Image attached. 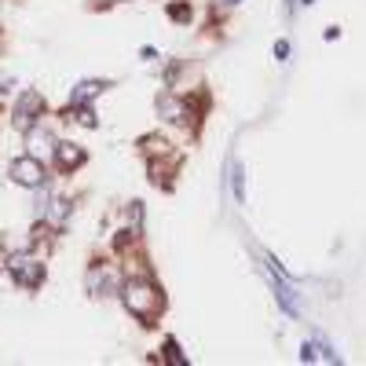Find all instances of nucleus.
Masks as SVG:
<instances>
[{
	"label": "nucleus",
	"mask_w": 366,
	"mask_h": 366,
	"mask_svg": "<svg viewBox=\"0 0 366 366\" xmlns=\"http://www.w3.org/2000/svg\"><path fill=\"white\" fill-rule=\"evenodd\" d=\"M121 297H125V308L132 311L136 319H143V322H154L161 315V308H165L158 286L147 282V278H132V282H125Z\"/></svg>",
	"instance_id": "1"
},
{
	"label": "nucleus",
	"mask_w": 366,
	"mask_h": 366,
	"mask_svg": "<svg viewBox=\"0 0 366 366\" xmlns=\"http://www.w3.org/2000/svg\"><path fill=\"white\" fill-rule=\"evenodd\" d=\"M11 278L18 286H26V290H37L40 282H45V264H37L33 256H11V264H8Z\"/></svg>",
	"instance_id": "2"
},
{
	"label": "nucleus",
	"mask_w": 366,
	"mask_h": 366,
	"mask_svg": "<svg viewBox=\"0 0 366 366\" xmlns=\"http://www.w3.org/2000/svg\"><path fill=\"white\" fill-rule=\"evenodd\" d=\"M11 180H15L18 187H40V183H45V165H40L37 154L15 158V161H11Z\"/></svg>",
	"instance_id": "3"
},
{
	"label": "nucleus",
	"mask_w": 366,
	"mask_h": 366,
	"mask_svg": "<svg viewBox=\"0 0 366 366\" xmlns=\"http://www.w3.org/2000/svg\"><path fill=\"white\" fill-rule=\"evenodd\" d=\"M45 114V96L40 92H23L18 96V106H15V125L23 128V132H30L33 121Z\"/></svg>",
	"instance_id": "4"
},
{
	"label": "nucleus",
	"mask_w": 366,
	"mask_h": 366,
	"mask_svg": "<svg viewBox=\"0 0 366 366\" xmlns=\"http://www.w3.org/2000/svg\"><path fill=\"white\" fill-rule=\"evenodd\" d=\"M275 297H278V304H282L286 315H300V300H297V290L286 282L282 275H275Z\"/></svg>",
	"instance_id": "5"
},
{
	"label": "nucleus",
	"mask_w": 366,
	"mask_h": 366,
	"mask_svg": "<svg viewBox=\"0 0 366 366\" xmlns=\"http://www.w3.org/2000/svg\"><path fill=\"white\" fill-rule=\"evenodd\" d=\"M300 359H304V362H337V352L330 348L326 341H304Z\"/></svg>",
	"instance_id": "6"
},
{
	"label": "nucleus",
	"mask_w": 366,
	"mask_h": 366,
	"mask_svg": "<svg viewBox=\"0 0 366 366\" xmlns=\"http://www.w3.org/2000/svg\"><path fill=\"white\" fill-rule=\"evenodd\" d=\"M55 158H59V165H62V168L70 172V168L84 165V150H81V147H74V143H59V147H55Z\"/></svg>",
	"instance_id": "7"
},
{
	"label": "nucleus",
	"mask_w": 366,
	"mask_h": 366,
	"mask_svg": "<svg viewBox=\"0 0 366 366\" xmlns=\"http://www.w3.org/2000/svg\"><path fill=\"white\" fill-rule=\"evenodd\" d=\"M103 88H106V81H81L77 88H74V106H88Z\"/></svg>",
	"instance_id": "8"
},
{
	"label": "nucleus",
	"mask_w": 366,
	"mask_h": 366,
	"mask_svg": "<svg viewBox=\"0 0 366 366\" xmlns=\"http://www.w3.org/2000/svg\"><path fill=\"white\" fill-rule=\"evenodd\" d=\"M231 187H234V202L246 205V168H242L239 161L231 165Z\"/></svg>",
	"instance_id": "9"
},
{
	"label": "nucleus",
	"mask_w": 366,
	"mask_h": 366,
	"mask_svg": "<svg viewBox=\"0 0 366 366\" xmlns=\"http://www.w3.org/2000/svg\"><path fill=\"white\" fill-rule=\"evenodd\" d=\"M158 110H161L168 121H183V106H180L176 99H172V96H165V99L158 103Z\"/></svg>",
	"instance_id": "10"
},
{
	"label": "nucleus",
	"mask_w": 366,
	"mask_h": 366,
	"mask_svg": "<svg viewBox=\"0 0 366 366\" xmlns=\"http://www.w3.org/2000/svg\"><path fill=\"white\" fill-rule=\"evenodd\" d=\"M67 212H70V205L62 202V198H52V202H48V217H52V224H62V220H67Z\"/></svg>",
	"instance_id": "11"
},
{
	"label": "nucleus",
	"mask_w": 366,
	"mask_h": 366,
	"mask_svg": "<svg viewBox=\"0 0 366 366\" xmlns=\"http://www.w3.org/2000/svg\"><path fill=\"white\" fill-rule=\"evenodd\" d=\"M165 359H168L172 366H187V359L180 355V344H176V341H172V337L165 341Z\"/></svg>",
	"instance_id": "12"
},
{
	"label": "nucleus",
	"mask_w": 366,
	"mask_h": 366,
	"mask_svg": "<svg viewBox=\"0 0 366 366\" xmlns=\"http://www.w3.org/2000/svg\"><path fill=\"white\" fill-rule=\"evenodd\" d=\"M30 147H33V154H40V150H52V136H48V132H30Z\"/></svg>",
	"instance_id": "13"
},
{
	"label": "nucleus",
	"mask_w": 366,
	"mask_h": 366,
	"mask_svg": "<svg viewBox=\"0 0 366 366\" xmlns=\"http://www.w3.org/2000/svg\"><path fill=\"white\" fill-rule=\"evenodd\" d=\"M168 15L176 18V23H187V18H190V8H187V4H172V8H168Z\"/></svg>",
	"instance_id": "14"
},
{
	"label": "nucleus",
	"mask_w": 366,
	"mask_h": 366,
	"mask_svg": "<svg viewBox=\"0 0 366 366\" xmlns=\"http://www.w3.org/2000/svg\"><path fill=\"white\" fill-rule=\"evenodd\" d=\"M81 125H84V128H96V114H92V106H81Z\"/></svg>",
	"instance_id": "15"
},
{
	"label": "nucleus",
	"mask_w": 366,
	"mask_h": 366,
	"mask_svg": "<svg viewBox=\"0 0 366 366\" xmlns=\"http://www.w3.org/2000/svg\"><path fill=\"white\" fill-rule=\"evenodd\" d=\"M286 55H290V45H286V40H278V45H275V59L286 62Z\"/></svg>",
	"instance_id": "16"
},
{
	"label": "nucleus",
	"mask_w": 366,
	"mask_h": 366,
	"mask_svg": "<svg viewBox=\"0 0 366 366\" xmlns=\"http://www.w3.org/2000/svg\"><path fill=\"white\" fill-rule=\"evenodd\" d=\"M300 4H315V0H300Z\"/></svg>",
	"instance_id": "17"
},
{
	"label": "nucleus",
	"mask_w": 366,
	"mask_h": 366,
	"mask_svg": "<svg viewBox=\"0 0 366 366\" xmlns=\"http://www.w3.org/2000/svg\"><path fill=\"white\" fill-rule=\"evenodd\" d=\"M224 4H239V0H224Z\"/></svg>",
	"instance_id": "18"
}]
</instances>
